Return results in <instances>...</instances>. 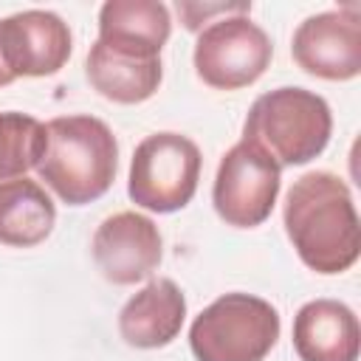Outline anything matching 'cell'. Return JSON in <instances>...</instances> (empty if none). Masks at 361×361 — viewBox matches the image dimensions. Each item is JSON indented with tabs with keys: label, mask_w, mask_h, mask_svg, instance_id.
Segmentation results:
<instances>
[{
	"label": "cell",
	"mask_w": 361,
	"mask_h": 361,
	"mask_svg": "<svg viewBox=\"0 0 361 361\" xmlns=\"http://www.w3.org/2000/svg\"><path fill=\"white\" fill-rule=\"evenodd\" d=\"M118 141L96 116H56L45 124L39 178L68 206L99 200L116 180Z\"/></svg>",
	"instance_id": "obj_2"
},
{
	"label": "cell",
	"mask_w": 361,
	"mask_h": 361,
	"mask_svg": "<svg viewBox=\"0 0 361 361\" xmlns=\"http://www.w3.org/2000/svg\"><path fill=\"white\" fill-rule=\"evenodd\" d=\"M271 37L248 17L228 14L197 31L195 73L214 90H240L254 85L271 65Z\"/></svg>",
	"instance_id": "obj_6"
},
{
	"label": "cell",
	"mask_w": 361,
	"mask_h": 361,
	"mask_svg": "<svg viewBox=\"0 0 361 361\" xmlns=\"http://www.w3.org/2000/svg\"><path fill=\"white\" fill-rule=\"evenodd\" d=\"M285 234L316 274H344L361 254V228L344 178L313 169L293 180L282 209Z\"/></svg>",
	"instance_id": "obj_1"
},
{
	"label": "cell",
	"mask_w": 361,
	"mask_h": 361,
	"mask_svg": "<svg viewBox=\"0 0 361 361\" xmlns=\"http://www.w3.org/2000/svg\"><path fill=\"white\" fill-rule=\"evenodd\" d=\"M85 73L93 90L116 104L147 102L164 79L161 59H141L133 54H121V51L102 45L99 39L87 51Z\"/></svg>",
	"instance_id": "obj_14"
},
{
	"label": "cell",
	"mask_w": 361,
	"mask_h": 361,
	"mask_svg": "<svg viewBox=\"0 0 361 361\" xmlns=\"http://www.w3.org/2000/svg\"><path fill=\"white\" fill-rule=\"evenodd\" d=\"M172 34L169 8L158 0H107L99 8V42L141 59H161Z\"/></svg>",
	"instance_id": "obj_13"
},
{
	"label": "cell",
	"mask_w": 361,
	"mask_h": 361,
	"mask_svg": "<svg viewBox=\"0 0 361 361\" xmlns=\"http://www.w3.org/2000/svg\"><path fill=\"white\" fill-rule=\"evenodd\" d=\"M90 254L107 282L135 285L158 268L164 243L158 226L147 214L116 212L99 223Z\"/></svg>",
	"instance_id": "obj_9"
},
{
	"label": "cell",
	"mask_w": 361,
	"mask_h": 361,
	"mask_svg": "<svg viewBox=\"0 0 361 361\" xmlns=\"http://www.w3.org/2000/svg\"><path fill=\"white\" fill-rule=\"evenodd\" d=\"M68 23L45 8H25L0 20V56L14 79L51 76L71 59Z\"/></svg>",
	"instance_id": "obj_10"
},
{
	"label": "cell",
	"mask_w": 361,
	"mask_h": 361,
	"mask_svg": "<svg viewBox=\"0 0 361 361\" xmlns=\"http://www.w3.org/2000/svg\"><path fill=\"white\" fill-rule=\"evenodd\" d=\"M186 319L183 290L166 279H149L118 310V333L135 350H158L178 338Z\"/></svg>",
	"instance_id": "obj_11"
},
{
	"label": "cell",
	"mask_w": 361,
	"mask_h": 361,
	"mask_svg": "<svg viewBox=\"0 0 361 361\" xmlns=\"http://www.w3.org/2000/svg\"><path fill=\"white\" fill-rule=\"evenodd\" d=\"M178 14L186 31H203L217 14H251V3H178Z\"/></svg>",
	"instance_id": "obj_17"
},
{
	"label": "cell",
	"mask_w": 361,
	"mask_h": 361,
	"mask_svg": "<svg viewBox=\"0 0 361 361\" xmlns=\"http://www.w3.org/2000/svg\"><path fill=\"white\" fill-rule=\"evenodd\" d=\"M290 56L316 79H355L361 73V8L347 3L305 17L293 31Z\"/></svg>",
	"instance_id": "obj_8"
},
{
	"label": "cell",
	"mask_w": 361,
	"mask_h": 361,
	"mask_svg": "<svg viewBox=\"0 0 361 361\" xmlns=\"http://www.w3.org/2000/svg\"><path fill=\"white\" fill-rule=\"evenodd\" d=\"M56 223V206L31 178L0 183V245L34 248L45 243Z\"/></svg>",
	"instance_id": "obj_15"
},
{
	"label": "cell",
	"mask_w": 361,
	"mask_h": 361,
	"mask_svg": "<svg viewBox=\"0 0 361 361\" xmlns=\"http://www.w3.org/2000/svg\"><path fill=\"white\" fill-rule=\"evenodd\" d=\"M279 186L282 169L276 161L240 138L217 164L212 203L223 223L234 228H254L271 217Z\"/></svg>",
	"instance_id": "obj_7"
},
{
	"label": "cell",
	"mask_w": 361,
	"mask_h": 361,
	"mask_svg": "<svg viewBox=\"0 0 361 361\" xmlns=\"http://www.w3.org/2000/svg\"><path fill=\"white\" fill-rule=\"evenodd\" d=\"M14 82V76L8 73V68H6V62H3V56H0V87H6V85H11Z\"/></svg>",
	"instance_id": "obj_18"
},
{
	"label": "cell",
	"mask_w": 361,
	"mask_h": 361,
	"mask_svg": "<svg viewBox=\"0 0 361 361\" xmlns=\"http://www.w3.org/2000/svg\"><path fill=\"white\" fill-rule=\"evenodd\" d=\"M200 166V149L189 135L152 133L133 152L127 195L141 209L158 214L178 212L195 197Z\"/></svg>",
	"instance_id": "obj_5"
},
{
	"label": "cell",
	"mask_w": 361,
	"mask_h": 361,
	"mask_svg": "<svg viewBox=\"0 0 361 361\" xmlns=\"http://www.w3.org/2000/svg\"><path fill=\"white\" fill-rule=\"evenodd\" d=\"M45 152V124L28 113H0V183L37 169Z\"/></svg>",
	"instance_id": "obj_16"
},
{
	"label": "cell",
	"mask_w": 361,
	"mask_h": 361,
	"mask_svg": "<svg viewBox=\"0 0 361 361\" xmlns=\"http://www.w3.org/2000/svg\"><path fill=\"white\" fill-rule=\"evenodd\" d=\"M330 135L333 113L327 99L290 85L257 96L243 121V141L271 155L279 169L319 158Z\"/></svg>",
	"instance_id": "obj_3"
},
{
	"label": "cell",
	"mask_w": 361,
	"mask_h": 361,
	"mask_svg": "<svg viewBox=\"0 0 361 361\" xmlns=\"http://www.w3.org/2000/svg\"><path fill=\"white\" fill-rule=\"evenodd\" d=\"M279 310L271 302L234 290L195 316L189 347L197 361H265L279 341Z\"/></svg>",
	"instance_id": "obj_4"
},
{
	"label": "cell",
	"mask_w": 361,
	"mask_h": 361,
	"mask_svg": "<svg viewBox=\"0 0 361 361\" xmlns=\"http://www.w3.org/2000/svg\"><path fill=\"white\" fill-rule=\"evenodd\" d=\"M361 327L350 305L310 299L293 316V350L299 361H358Z\"/></svg>",
	"instance_id": "obj_12"
}]
</instances>
